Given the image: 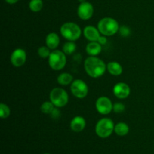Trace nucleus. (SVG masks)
Wrapping results in <instances>:
<instances>
[{
    "instance_id": "nucleus-24",
    "label": "nucleus",
    "mask_w": 154,
    "mask_h": 154,
    "mask_svg": "<svg viewBox=\"0 0 154 154\" xmlns=\"http://www.w3.org/2000/svg\"><path fill=\"white\" fill-rule=\"evenodd\" d=\"M119 32L120 35L123 37H128L130 35L131 29L129 26H120L119 29Z\"/></svg>"
},
{
    "instance_id": "nucleus-1",
    "label": "nucleus",
    "mask_w": 154,
    "mask_h": 154,
    "mask_svg": "<svg viewBox=\"0 0 154 154\" xmlns=\"http://www.w3.org/2000/svg\"><path fill=\"white\" fill-rule=\"evenodd\" d=\"M84 69L90 77L98 78L102 77L107 70L105 62L96 57H89L84 61Z\"/></svg>"
},
{
    "instance_id": "nucleus-18",
    "label": "nucleus",
    "mask_w": 154,
    "mask_h": 154,
    "mask_svg": "<svg viewBox=\"0 0 154 154\" xmlns=\"http://www.w3.org/2000/svg\"><path fill=\"white\" fill-rule=\"evenodd\" d=\"M73 76L67 72L61 73L57 77V82L62 86H67L73 82Z\"/></svg>"
},
{
    "instance_id": "nucleus-29",
    "label": "nucleus",
    "mask_w": 154,
    "mask_h": 154,
    "mask_svg": "<svg viewBox=\"0 0 154 154\" xmlns=\"http://www.w3.org/2000/svg\"><path fill=\"white\" fill-rule=\"evenodd\" d=\"M87 0H78V2H86Z\"/></svg>"
},
{
    "instance_id": "nucleus-13",
    "label": "nucleus",
    "mask_w": 154,
    "mask_h": 154,
    "mask_svg": "<svg viewBox=\"0 0 154 154\" xmlns=\"http://www.w3.org/2000/svg\"><path fill=\"white\" fill-rule=\"evenodd\" d=\"M86 127V120L82 116H76L70 123V128L73 132H80Z\"/></svg>"
},
{
    "instance_id": "nucleus-30",
    "label": "nucleus",
    "mask_w": 154,
    "mask_h": 154,
    "mask_svg": "<svg viewBox=\"0 0 154 154\" xmlns=\"http://www.w3.org/2000/svg\"><path fill=\"white\" fill-rule=\"evenodd\" d=\"M45 154H50V153H45Z\"/></svg>"
},
{
    "instance_id": "nucleus-6",
    "label": "nucleus",
    "mask_w": 154,
    "mask_h": 154,
    "mask_svg": "<svg viewBox=\"0 0 154 154\" xmlns=\"http://www.w3.org/2000/svg\"><path fill=\"white\" fill-rule=\"evenodd\" d=\"M69 95L64 89L56 87L50 93V100L57 108L65 107L69 102Z\"/></svg>"
},
{
    "instance_id": "nucleus-5",
    "label": "nucleus",
    "mask_w": 154,
    "mask_h": 154,
    "mask_svg": "<svg viewBox=\"0 0 154 154\" xmlns=\"http://www.w3.org/2000/svg\"><path fill=\"white\" fill-rule=\"evenodd\" d=\"M66 63V54L60 50H54L48 57L50 67L54 71H60L64 69Z\"/></svg>"
},
{
    "instance_id": "nucleus-19",
    "label": "nucleus",
    "mask_w": 154,
    "mask_h": 154,
    "mask_svg": "<svg viewBox=\"0 0 154 154\" xmlns=\"http://www.w3.org/2000/svg\"><path fill=\"white\" fill-rule=\"evenodd\" d=\"M77 49V45L75 42H66L63 47V51L66 55H72L73 53L75 52Z\"/></svg>"
},
{
    "instance_id": "nucleus-10",
    "label": "nucleus",
    "mask_w": 154,
    "mask_h": 154,
    "mask_svg": "<svg viewBox=\"0 0 154 154\" xmlns=\"http://www.w3.org/2000/svg\"><path fill=\"white\" fill-rule=\"evenodd\" d=\"M26 53L23 49L17 48L11 54V63L14 67H21L25 64L26 61Z\"/></svg>"
},
{
    "instance_id": "nucleus-3",
    "label": "nucleus",
    "mask_w": 154,
    "mask_h": 154,
    "mask_svg": "<svg viewBox=\"0 0 154 154\" xmlns=\"http://www.w3.org/2000/svg\"><path fill=\"white\" fill-rule=\"evenodd\" d=\"M60 33L66 40L75 42L80 38L82 31L81 27L77 23L73 22H67L61 26Z\"/></svg>"
},
{
    "instance_id": "nucleus-27",
    "label": "nucleus",
    "mask_w": 154,
    "mask_h": 154,
    "mask_svg": "<svg viewBox=\"0 0 154 154\" xmlns=\"http://www.w3.org/2000/svg\"><path fill=\"white\" fill-rule=\"evenodd\" d=\"M106 37L107 36L103 35H100V37L99 38V39H98L97 42H99L101 45H106L107 42H108V39H107Z\"/></svg>"
},
{
    "instance_id": "nucleus-8",
    "label": "nucleus",
    "mask_w": 154,
    "mask_h": 154,
    "mask_svg": "<svg viewBox=\"0 0 154 154\" xmlns=\"http://www.w3.org/2000/svg\"><path fill=\"white\" fill-rule=\"evenodd\" d=\"M113 106L114 105L111 100L106 96H101L96 102V110L102 115L109 114L113 111Z\"/></svg>"
},
{
    "instance_id": "nucleus-17",
    "label": "nucleus",
    "mask_w": 154,
    "mask_h": 154,
    "mask_svg": "<svg viewBox=\"0 0 154 154\" xmlns=\"http://www.w3.org/2000/svg\"><path fill=\"white\" fill-rule=\"evenodd\" d=\"M129 132V127L124 122H120L114 126V132L119 136H125Z\"/></svg>"
},
{
    "instance_id": "nucleus-7",
    "label": "nucleus",
    "mask_w": 154,
    "mask_h": 154,
    "mask_svg": "<svg viewBox=\"0 0 154 154\" xmlns=\"http://www.w3.org/2000/svg\"><path fill=\"white\" fill-rule=\"evenodd\" d=\"M71 92L78 99H84L88 94V86L83 80H75L71 84Z\"/></svg>"
},
{
    "instance_id": "nucleus-22",
    "label": "nucleus",
    "mask_w": 154,
    "mask_h": 154,
    "mask_svg": "<svg viewBox=\"0 0 154 154\" xmlns=\"http://www.w3.org/2000/svg\"><path fill=\"white\" fill-rule=\"evenodd\" d=\"M11 109L6 104H0V117L2 119H5L10 116Z\"/></svg>"
},
{
    "instance_id": "nucleus-25",
    "label": "nucleus",
    "mask_w": 154,
    "mask_h": 154,
    "mask_svg": "<svg viewBox=\"0 0 154 154\" xmlns=\"http://www.w3.org/2000/svg\"><path fill=\"white\" fill-rule=\"evenodd\" d=\"M125 109H126V107H125L124 104H123L122 102H117L113 106V111L117 114L123 113L125 111Z\"/></svg>"
},
{
    "instance_id": "nucleus-20",
    "label": "nucleus",
    "mask_w": 154,
    "mask_h": 154,
    "mask_svg": "<svg viewBox=\"0 0 154 154\" xmlns=\"http://www.w3.org/2000/svg\"><path fill=\"white\" fill-rule=\"evenodd\" d=\"M29 8L32 12H39L43 8L42 0H30Z\"/></svg>"
},
{
    "instance_id": "nucleus-23",
    "label": "nucleus",
    "mask_w": 154,
    "mask_h": 154,
    "mask_svg": "<svg viewBox=\"0 0 154 154\" xmlns=\"http://www.w3.org/2000/svg\"><path fill=\"white\" fill-rule=\"evenodd\" d=\"M50 48L48 46H42L38 50V54L42 59H47L50 57Z\"/></svg>"
},
{
    "instance_id": "nucleus-21",
    "label": "nucleus",
    "mask_w": 154,
    "mask_h": 154,
    "mask_svg": "<svg viewBox=\"0 0 154 154\" xmlns=\"http://www.w3.org/2000/svg\"><path fill=\"white\" fill-rule=\"evenodd\" d=\"M54 108H55V106H54V105L52 102L47 101V102H45L42 103V105L40 107V110L43 114H51L53 110L54 109Z\"/></svg>"
},
{
    "instance_id": "nucleus-16",
    "label": "nucleus",
    "mask_w": 154,
    "mask_h": 154,
    "mask_svg": "<svg viewBox=\"0 0 154 154\" xmlns=\"http://www.w3.org/2000/svg\"><path fill=\"white\" fill-rule=\"evenodd\" d=\"M107 70L111 75H114V76H119L123 73L122 66L115 61L110 62L107 64Z\"/></svg>"
},
{
    "instance_id": "nucleus-26",
    "label": "nucleus",
    "mask_w": 154,
    "mask_h": 154,
    "mask_svg": "<svg viewBox=\"0 0 154 154\" xmlns=\"http://www.w3.org/2000/svg\"><path fill=\"white\" fill-rule=\"evenodd\" d=\"M58 108H57V107H55V108H54V109L53 110L52 112H51V117H52L54 119H57L59 117H60V112L59 111Z\"/></svg>"
},
{
    "instance_id": "nucleus-14",
    "label": "nucleus",
    "mask_w": 154,
    "mask_h": 154,
    "mask_svg": "<svg viewBox=\"0 0 154 154\" xmlns=\"http://www.w3.org/2000/svg\"><path fill=\"white\" fill-rule=\"evenodd\" d=\"M60 36L56 32H51L46 36L45 43L46 46H48L50 49L56 50L60 45Z\"/></svg>"
},
{
    "instance_id": "nucleus-12",
    "label": "nucleus",
    "mask_w": 154,
    "mask_h": 154,
    "mask_svg": "<svg viewBox=\"0 0 154 154\" xmlns=\"http://www.w3.org/2000/svg\"><path fill=\"white\" fill-rule=\"evenodd\" d=\"M83 33L84 37L90 42H97L101 35V33L98 28H96L93 26H87L84 28Z\"/></svg>"
},
{
    "instance_id": "nucleus-9",
    "label": "nucleus",
    "mask_w": 154,
    "mask_h": 154,
    "mask_svg": "<svg viewBox=\"0 0 154 154\" xmlns=\"http://www.w3.org/2000/svg\"><path fill=\"white\" fill-rule=\"evenodd\" d=\"M78 17L83 20H90L94 13V8L93 5L89 2H84L79 5L77 11Z\"/></svg>"
},
{
    "instance_id": "nucleus-2",
    "label": "nucleus",
    "mask_w": 154,
    "mask_h": 154,
    "mask_svg": "<svg viewBox=\"0 0 154 154\" xmlns=\"http://www.w3.org/2000/svg\"><path fill=\"white\" fill-rule=\"evenodd\" d=\"M98 29L105 36H112L119 32L120 25L114 18L104 17L98 23Z\"/></svg>"
},
{
    "instance_id": "nucleus-11",
    "label": "nucleus",
    "mask_w": 154,
    "mask_h": 154,
    "mask_svg": "<svg viewBox=\"0 0 154 154\" xmlns=\"http://www.w3.org/2000/svg\"><path fill=\"white\" fill-rule=\"evenodd\" d=\"M130 87L127 84L123 82H119L114 85L113 88V93L117 98L120 99H124L129 97L130 95Z\"/></svg>"
},
{
    "instance_id": "nucleus-15",
    "label": "nucleus",
    "mask_w": 154,
    "mask_h": 154,
    "mask_svg": "<svg viewBox=\"0 0 154 154\" xmlns=\"http://www.w3.org/2000/svg\"><path fill=\"white\" fill-rule=\"evenodd\" d=\"M102 46L98 42H90L86 47V51L91 57H96L102 52Z\"/></svg>"
},
{
    "instance_id": "nucleus-28",
    "label": "nucleus",
    "mask_w": 154,
    "mask_h": 154,
    "mask_svg": "<svg viewBox=\"0 0 154 154\" xmlns=\"http://www.w3.org/2000/svg\"><path fill=\"white\" fill-rule=\"evenodd\" d=\"M8 4H10V5H14V4H16L19 0H5Z\"/></svg>"
},
{
    "instance_id": "nucleus-4",
    "label": "nucleus",
    "mask_w": 154,
    "mask_h": 154,
    "mask_svg": "<svg viewBox=\"0 0 154 154\" xmlns=\"http://www.w3.org/2000/svg\"><path fill=\"white\" fill-rule=\"evenodd\" d=\"M114 122L111 119L102 118L97 122L96 125V133L99 138H108L113 132L114 131Z\"/></svg>"
}]
</instances>
